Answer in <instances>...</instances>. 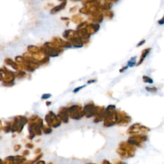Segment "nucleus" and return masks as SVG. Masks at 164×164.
<instances>
[{
  "mask_svg": "<svg viewBox=\"0 0 164 164\" xmlns=\"http://www.w3.org/2000/svg\"><path fill=\"white\" fill-rule=\"evenodd\" d=\"M137 147L129 143L128 141H122L119 144L117 153L122 158H130L135 156Z\"/></svg>",
  "mask_w": 164,
  "mask_h": 164,
  "instance_id": "obj_1",
  "label": "nucleus"
},
{
  "mask_svg": "<svg viewBox=\"0 0 164 164\" xmlns=\"http://www.w3.org/2000/svg\"><path fill=\"white\" fill-rule=\"evenodd\" d=\"M105 113L104 126L105 127H110L117 124L118 120V111L116 110L115 105H109L105 110Z\"/></svg>",
  "mask_w": 164,
  "mask_h": 164,
  "instance_id": "obj_2",
  "label": "nucleus"
},
{
  "mask_svg": "<svg viewBox=\"0 0 164 164\" xmlns=\"http://www.w3.org/2000/svg\"><path fill=\"white\" fill-rule=\"evenodd\" d=\"M148 140V137L146 134H136L131 135L128 139V142L132 145L138 147H142V143Z\"/></svg>",
  "mask_w": 164,
  "mask_h": 164,
  "instance_id": "obj_3",
  "label": "nucleus"
},
{
  "mask_svg": "<svg viewBox=\"0 0 164 164\" xmlns=\"http://www.w3.org/2000/svg\"><path fill=\"white\" fill-rule=\"evenodd\" d=\"M151 131L150 128L139 123H135L128 128L127 133L129 135L145 134Z\"/></svg>",
  "mask_w": 164,
  "mask_h": 164,
  "instance_id": "obj_4",
  "label": "nucleus"
},
{
  "mask_svg": "<svg viewBox=\"0 0 164 164\" xmlns=\"http://www.w3.org/2000/svg\"><path fill=\"white\" fill-rule=\"evenodd\" d=\"M131 121V117L124 111H118V120L117 124L119 126H125Z\"/></svg>",
  "mask_w": 164,
  "mask_h": 164,
  "instance_id": "obj_5",
  "label": "nucleus"
},
{
  "mask_svg": "<svg viewBox=\"0 0 164 164\" xmlns=\"http://www.w3.org/2000/svg\"><path fill=\"white\" fill-rule=\"evenodd\" d=\"M150 51H151V48H147V49L144 50L142 51V54H141V57L140 58V60L139 61V62H138V64H137V66H140V64H142V62H144V60H145L146 57L148 55V54L149 53Z\"/></svg>",
  "mask_w": 164,
  "mask_h": 164,
  "instance_id": "obj_6",
  "label": "nucleus"
},
{
  "mask_svg": "<svg viewBox=\"0 0 164 164\" xmlns=\"http://www.w3.org/2000/svg\"><path fill=\"white\" fill-rule=\"evenodd\" d=\"M70 42L75 47H82L83 46V42L81 40L80 38L78 37H73L70 38Z\"/></svg>",
  "mask_w": 164,
  "mask_h": 164,
  "instance_id": "obj_7",
  "label": "nucleus"
},
{
  "mask_svg": "<svg viewBox=\"0 0 164 164\" xmlns=\"http://www.w3.org/2000/svg\"><path fill=\"white\" fill-rule=\"evenodd\" d=\"M66 5V2H64V3H62V4H61V5H60L59 6H56V7H54L52 10V11H51V14H54V13H56L57 12L60 11V10H62L64 7H65Z\"/></svg>",
  "mask_w": 164,
  "mask_h": 164,
  "instance_id": "obj_8",
  "label": "nucleus"
},
{
  "mask_svg": "<svg viewBox=\"0 0 164 164\" xmlns=\"http://www.w3.org/2000/svg\"><path fill=\"white\" fill-rule=\"evenodd\" d=\"M136 60H137V57H134L131 58V59L128 62V66L130 67H133L136 65Z\"/></svg>",
  "mask_w": 164,
  "mask_h": 164,
  "instance_id": "obj_9",
  "label": "nucleus"
},
{
  "mask_svg": "<svg viewBox=\"0 0 164 164\" xmlns=\"http://www.w3.org/2000/svg\"><path fill=\"white\" fill-rule=\"evenodd\" d=\"M142 79H143L144 82H145L146 83H149V84H153V80L149 76H143Z\"/></svg>",
  "mask_w": 164,
  "mask_h": 164,
  "instance_id": "obj_10",
  "label": "nucleus"
},
{
  "mask_svg": "<svg viewBox=\"0 0 164 164\" xmlns=\"http://www.w3.org/2000/svg\"><path fill=\"white\" fill-rule=\"evenodd\" d=\"M146 90L151 93H155L158 91V89L155 87H146Z\"/></svg>",
  "mask_w": 164,
  "mask_h": 164,
  "instance_id": "obj_11",
  "label": "nucleus"
},
{
  "mask_svg": "<svg viewBox=\"0 0 164 164\" xmlns=\"http://www.w3.org/2000/svg\"><path fill=\"white\" fill-rule=\"evenodd\" d=\"M128 66H125V67H123V68H121V69H120L119 72H120V73H123V72L125 71V70H126L128 69Z\"/></svg>",
  "mask_w": 164,
  "mask_h": 164,
  "instance_id": "obj_12",
  "label": "nucleus"
},
{
  "mask_svg": "<svg viewBox=\"0 0 164 164\" xmlns=\"http://www.w3.org/2000/svg\"><path fill=\"white\" fill-rule=\"evenodd\" d=\"M158 24L160 25H163L164 24V17H163L160 20L158 21Z\"/></svg>",
  "mask_w": 164,
  "mask_h": 164,
  "instance_id": "obj_13",
  "label": "nucleus"
},
{
  "mask_svg": "<svg viewBox=\"0 0 164 164\" xmlns=\"http://www.w3.org/2000/svg\"><path fill=\"white\" fill-rule=\"evenodd\" d=\"M144 43H145V40H141V41L140 42V43L137 44V47L142 46V44H144Z\"/></svg>",
  "mask_w": 164,
  "mask_h": 164,
  "instance_id": "obj_14",
  "label": "nucleus"
},
{
  "mask_svg": "<svg viewBox=\"0 0 164 164\" xmlns=\"http://www.w3.org/2000/svg\"><path fill=\"white\" fill-rule=\"evenodd\" d=\"M85 87V85L84 86H82V87H78V88H77V89H76L75 91H74V92H78V91H80V89H82V88H83Z\"/></svg>",
  "mask_w": 164,
  "mask_h": 164,
  "instance_id": "obj_15",
  "label": "nucleus"
},
{
  "mask_svg": "<svg viewBox=\"0 0 164 164\" xmlns=\"http://www.w3.org/2000/svg\"><path fill=\"white\" fill-rule=\"evenodd\" d=\"M115 164H128V163H126V162H122V161H118V162H117L116 163H115Z\"/></svg>",
  "mask_w": 164,
  "mask_h": 164,
  "instance_id": "obj_16",
  "label": "nucleus"
},
{
  "mask_svg": "<svg viewBox=\"0 0 164 164\" xmlns=\"http://www.w3.org/2000/svg\"><path fill=\"white\" fill-rule=\"evenodd\" d=\"M102 164H112V163L110 162L107 161V160H104V161L103 162Z\"/></svg>",
  "mask_w": 164,
  "mask_h": 164,
  "instance_id": "obj_17",
  "label": "nucleus"
},
{
  "mask_svg": "<svg viewBox=\"0 0 164 164\" xmlns=\"http://www.w3.org/2000/svg\"><path fill=\"white\" fill-rule=\"evenodd\" d=\"M96 82V80H91V81H89L88 82V83H94Z\"/></svg>",
  "mask_w": 164,
  "mask_h": 164,
  "instance_id": "obj_18",
  "label": "nucleus"
},
{
  "mask_svg": "<svg viewBox=\"0 0 164 164\" xmlns=\"http://www.w3.org/2000/svg\"><path fill=\"white\" fill-rule=\"evenodd\" d=\"M60 1H64V0H60Z\"/></svg>",
  "mask_w": 164,
  "mask_h": 164,
  "instance_id": "obj_19",
  "label": "nucleus"
}]
</instances>
